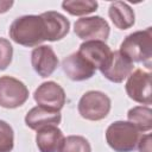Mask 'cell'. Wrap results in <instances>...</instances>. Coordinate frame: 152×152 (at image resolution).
Instances as JSON below:
<instances>
[{"label":"cell","instance_id":"cell-21","mask_svg":"<svg viewBox=\"0 0 152 152\" xmlns=\"http://www.w3.org/2000/svg\"><path fill=\"white\" fill-rule=\"evenodd\" d=\"M13 57V46L6 38L0 37V70L7 69Z\"/></svg>","mask_w":152,"mask_h":152},{"label":"cell","instance_id":"cell-22","mask_svg":"<svg viewBox=\"0 0 152 152\" xmlns=\"http://www.w3.org/2000/svg\"><path fill=\"white\" fill-rule=\"evenodd\" d=\"M139 152H151V134L141 135L138 142Z\"/></svg>","mask_w":152,"mask_h":152},{"label":"cell","instance_id":"cell-6","mask_svg":"<svg viewBox=\"0 0 152 152\" xmlns=\"http://www.w3.org/2000/svg\"><path fill=\"white\" fill-rule=\"evenodd\" d=\"M75 34L84 42L88 40H101L106 42L110 33V27L102 17H83L77 19L74 24Z\"/></svg>","mask_w":152,"mask_h":152},{"label":"cell","instance_id":"cell-10","mask_svg":"<svg viewBox=\"0 0 152 152\" xmlns=\"http://www.w3.org/2000/svg\"><path fill=\"white\" fill-rule=\"evenodd\" d=\"M58 57L49 45H39L32 50L31 64L40 77H49L58 66Z\"/></svg>","mask_w":152,"mask_h":152},{"label":"cell","instance_id":"cell-5","mask_svg":"<svg viewBox=\"0 0 152 152\" xmlns=\"http://www.w3.org/2000/svg\"><path fill=\"white\" fill-rule=\"evenodd\" d=\"M28 99L27 87L12 76L0 77V107L14 109L23 106Z\"/></svg>","mask_w":152,"mask_h":152},{"label":"cell","instance_id":"cell-12","mask_svg":"<svg viewBox=\"0 0 152 152\" xmlns=\"http://www.w3.org/2000/svg\"><path fill=\"white\" fill-rule=\"evenodd\" d=\"M78 53H81L89 63H91L95 69L101 70L107 62L109 61L113 51L110 50V48L101 40H88V42H83L80 45V49L77 51Z\"/></svg>","mask_w":152,"mask_h":152},{"label":"cell","instance_id":"cell-7","mask_svg":"<svg viewBox=\"0 0 152 152\" xmlns=\"http://www.w3.org/2000/svg\"><path fill=\"white\" fill-rule=\"evenodd\" d=\"M126 93L129 99L138 103L151 104L152 93H151V74L144 69H135L127 77L125 86Z\"/></svg>","mask_w":152,"mask_h":152},{"label":"cell","instance_id":"cell-23","mask_svg":"<svg viewBox=\"0 0 152 152\" xmlns=\"http://www.w3.org/2000/svg\"><path fill=\"white\" fill-rule=\"evenodd\" d=\"M13 4L14 2L12 0H0V14L6 13L13 6Z\"/></svg>","mask_w":152,"mask_h":152},{"label":"cell","instance_id":"cell-2","mask_svg":"<svg viewBox=\"0 0 152 152\" xmlns=\"http://www.w3.org/2000/svg\"><path fill=\"white\" fill-rule=\"evenodd\" d=\"M119 51L132 63H146L150 69L152 57V27L128 34L120 44Z\"/></svg>","mask_w":152,"mask_h":152},{"label":"cell","instance_id":"cell-8","mask_svg":"<svg viewBox=\"0 0 152 152\" xmlns=\"http://www.w3.org/2000/svg\"><path fill=\"white\" fill-rule=\"evenodd\" d=\"M33 99L38 106L57 112L64 107L66 101L64 89L53 81H48L38 86L33 93Z\"/></svg>","mask_w":152,"mask_h":152},{"label":"cell","instance_id":"cell-1","mask_svg":"<svg viewBox=\"0 0 152 152\" xmlns=\"http://www.w3.org/2000/svg\"><path fill=\"white\" fill-rule=\"evenodd\" d=\"M10 38L19 45L33 48L48 40V32L42 15H21L15 18L8 30Z\"/></svg>","mask_w":152,"mask_h":152},{"label":"cell","instance_id":"cell-20","mask_svg":"<svg viewBox=\"0 0 152 152\" xmlns=\"http://www.w3.org/2000/svg\"><path fill=\"white\" fill-rule=\"evenodd\" d=\"M14 147V132L10 124L0 120V152H12Z\"/></svg>","mask_w":152,"mask_h":152},{"label":"cell","instance_id":"cell-17","mask_svg":"<svg viewBox=\"0 0 152 152\" xmlns=\"http://www.w3.org/2000/svg\"><path fill=\"white\" fill-rule=\"evenodd\" d=\"M127 119L140 132H148L152 128V110L148 106H135L127 113Z\"/></svg>","mask_w":152,"mask_h":152},{"label":"cell","instance_id":"cell-9","mask_svg":"<svg viewBox=\"0 0 152 152\" xmlns=\"http://www.w3.org/2000/svg\"><path fill=\"white\" fill-rule=\"evenodd\" d=\"M62 69L71 81L81 82L94 76L96 69L81 53L74 52L62 61Z\"/></svg>","mask_w":152,"mask_h":152},{"label":"cell","instance_id":"cell-4","mask_svg":"<svg viewBox=\"0 0 152 152\" xmlns=\"http://www.w3.org/2000/svg\"><path fill=\"white\" fill-rule=\"evenodd\" d=\"M110 107L112 101L107 94L99 90H89L81 96L77 109L83 119L100 121L109 114Z\"/></svg>","mask_w":152,"mask_h":152},{"label":"cell","instance_id":"cell-3","mask_svg":"<svg viewBox=\"0 0 152 152\" xmlns=\"http://www.w3.org/2000/svg\"><path fill=\"white\" fill-rule=\"evenodd\" d=\"M140 137V131L129 121H114L106 129V141L115 152L134 151Z\"/></svg>","mask_w":152,"mask_h":152},{"label":"cell","instance_id":"cell-11","mask_svg":"<svg viewBox=\"0 0 152 152\" xmlns=\"http://www.w3.org/2000/svg\"><path fill=\"white\" fill-rule=\"evenodd\" d=\"M100 71L108 81L121 83L132 74L133 63L118 50L112 53L109 61Z\"/></svg>","mask_w":152,"mask_h":152},{"label":"cell","instance_id":"cell-14","mask_svg":"<svg viewBox=\"0 0 152 152\" xmlns=\"http://www.w3.org/2000/svg\"><path fill=\"white\" fill-rule=\"evenodd\" d=\"M64 138L63 132L57 126L50 125L37 131L36 144L39 152H59Z\"/></svg>","mask_w":152,"mask_h":152},{"label":"cell","instance_id":"cell-19","mask_svg":"<svg viewBox=\"0 0 152 152\" xmlns=\"http://www.w3.org/2000/svg\"><path fill=\"white\" fill-rule=\"evenodd\" d=\"M59 152H91V146L82 135H69L64 138Z\"/></svg>","mask_w":152,"mask_h":152},{"label":"cell","instance_id":"cell-18","mask_svg":"<svg viewBox=\"0 0 152 152\" xmlns=\"http://www.w3.org/2000/svg\"><path fill=\"white\" fill-rule=\"evenodd\" d=\"M99 4L93 0H68L62 2L63 10H65L71 15H87L96 11Z\"/></svg>","mask_w":152,"mask_h":152},{"label":"cell","instance_id":"cell-15","mask_svg":"<svg viewBox=\"0 0 152 152\" xmlns=\"http://www.w3.org/2000/svg\"><path fill=\"white\" fill-rule=\"evenodd\" d=\"M46 27L48 40L57 42L63 39L70 30V21L59 12L48 11L40 14Z\"/></svg>","mask_w":152,"mask_h":152},{"label":"cell","instance_id":"cell-13","mask_svg":"<svg viewBox=\"0 0 152 152\" xmlns=\"http://www.w3.org/2000/svg\"><path fill=\"white\" fill-rule=\"evenodd\" d=\"M62 120V115L57 110H51L42 106H36L31 108L27 114L25 115V124L28 128L33 131H38L45 126L55 125L58 126V124Z\"/></svg>","mask_w":152,"mask_h":152},{"label":"cell","instance_id":"cell-16","mask_svg":"<svg viewBox=\"0 0 152 152\" xmlns=\"http://www.w3.org/2000/svg\"><path fill=\"white\" fill-rule=\"evenodd\" d=\"M108 15L119 30H127L135 23V14L133 8L125 1H114L109 5Z\"/></svg>","mask_w":152,"mask_h":152}]
</instances>
